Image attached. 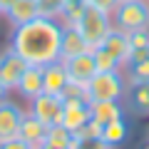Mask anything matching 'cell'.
Masks as SVG:
<instances>
[{"label":"cell","mask_w":149,"mask_h":149,"mask_svg":"<svg viewBox=\"0 0 149 149\" xmlns=\"http://www.w3.org/2000/svg\"><path fill=\"white\" fill-rule=\"evenodd\" d=\"M60 37H62V22L37 15L35 20L13 27L10 50L20 55L27 65L45 67L60 60Z\"/></svg>","instance_id":"obj_1"},{"label":"cell","mask_w":149,"mask_h":149,"mask_svg":"<svg viewBox=\"0 0 149 149\" xmlns=\"http://www.w3.org/2000/svg\"><path fill=\"white\" fill-rule=\"evenodd\" d=\"M112 25L122 32L149 30V0H119L112 13Z\"/></svg>","instance_id":"obj_2"},{"label":"cell","mask_w":149,"mask_h":149,"mask_svg":"<svg viewBox=\"0 0 149 149\" xmlns=\"http://www.w3.org/2000/svg\"><path fill=\"white\" fill-rule=\"evenodd\" d=\"M87 102H119L127 90V80L119 72H95L90 82H87Z\"/></svg>","instance_id":"obj_3"},{"label":"cell","mask_w":149,"mask_h":149,"mask_svg":"<svg viewBox=\"0 0 149 149\" xmlns=\"http://www.w3.org/2000/svg\"><path fill=\"white\" fill-rule=\"evenodd\" d=\"M74 27H77V32L85 37V42L90 45V47H100L114 25H112V15L109 13H102V10H97V8L87 5Z\"/></svg>","instance_id":"obj_4"},{"label":"cell","mask_w":149,"mask_h":149,"mask_svg":"<svg viewBox=\"0 0 149 149\" xmlns=\"http://www.w3.org/2000/svg\"><path fill=\"white\" fill-rule=\"evenodd\" d=\"M27 114H32L35 119H40L45 127L60 124V117H62V97L40 92L37 97L27 100Z\"/></svg>","instance_id":"obj_5"},{"label":"cell","mask_w":149,"mask_h":149,"mask_svg":"<svg viewBox=\"0 0 149 149\" xmlns=\"http://www.w3.org/2000/svg\"><path fill=\"white\" fill-rule=\"evenodd\" d=\"M25 117V109L17 104L15 100H3L0 102V142L15 139L20 134V124Z\"/></svg>","instance_id":"obj_6"},{"label":"cell","mask_w":149,"mask_h":149,"mask_svg":"<svg viewBox=\"0 0 149 149\" xmlns=\"http://www.w3.org/2000/svg\"><path fill=\"white\" fill-rule=\"evenodd\" d=\"M90 102L87 100H62V117H60V124H62L67 132L77 134L87 122H90Z\"/></svg>","instance_id":"obj_7"},{"label":"cell","mask_w":149,"mask_h":149,"mask_svg":"<svg viewBox=\"0 0 149 149\" xmlns=\"http://www.w3.org/2000/svg\"><path fill=\"white\" fill-rule=\"evenodd\" d=\"M27 67H30V65H27L20 55H15L10 47H8L5 52L0 55V82H3L10 92H15L17 82L22 80V74H25Z\"/></svg>","instance_id":"obj_8"},{"label":"cell","mask_w":149,"mask_h":149,"mask_svg":"<svg viewBox=\"0 0 149 149\" xmlns=\"http://www.w3.org/2000/svg\"><path fill=\"white\" fill-rule=\"evenodd\" d=\"M65 67H67V77L70 82H77V85H87V82L95 77L97 67H95V57L90 52H82L72 60H65Z\"/></svg>","instance_id":"obj_9"},{"label":"cell","mask_w":149,"mask_h":149,"mask_svg":"<svg viewBox=\"0 0 149 149\" xmlns=\"http://www.w3.org/2000/svg\"><path fill=\"white\" fill-rule=\"evenodd\" d=\"M90 45L85 42V37L77 32V27L72 25H62V37H60V60H72L82 52H90Z\"/></svg>","instance_id":"obj_10"},{"label":"cell","mask_w":149,"mask_h":149,"mask_svg":"<svg viewBox=\"0 0 149 149\" xmlns=\"http://www.w3.org/2000/svg\"><path fill=\"white\" fill-rule=\"evenodd\" d=\"M124 97L134 114H149V80H127Z\"/></svg>","instance_id":"obj_11"},{"label":"cell","mask_w":149,"mask_h":149,"mask_svg":"<svg viewBox=\"0 0 149 149\" xmlns=\"http://www.w3.org/2000/svg\"><path fill=\"white\" fill-rule=\"evenodd\" d=\"M67 82H70V77H67V67H65L62 60H55V62L42 67V85H45L47 95H62Z\"/></svg>","instance_id":"obj_12"},{"label":"cell","mask_w":149,"mask_h":149,"mask_svg":"<svg viewBox=\"0 0 149 149\" xmlns=\"http://www.w3.org/2000/svg\"><path fill=\"white\" fill-rule=\"evenodd\" d=\"M100 47H104L107 52H112L114 57L119 60V65H122V70L127 67L129 57H132V45H129V35L122 30H117V27H112L109 35L104 37V42L100 45Z\"/></svg>","instance_id":"obj_13"},{"label":"cell","mask_w":149,"mask_h":149,"mask_svg":"<svg viewBox=\"0 0 149 149\" xmlns=\"http://www.w3.org/2000/svg\"><path fill=\"white\" fill-rule=\"evenodd\" d=\"M17 95L22 97V100H32V97H37L40 92H45V85H42V67H35V65H30V67L25 70V74H22V80L17 82Z\"/></svg>","instance_id":"obj_14"},{"label":"cell","mask_w":149,"mask_h":149,"mask_svg":"<svg viewBox=\"0 0 149 149\" xmlns=\"http://www.w3.org/2000/svg\"><path fill=\"white\" fill-rule=\"evenodd\" d=\"M45 134H47V127H45L40 119H35L32 114L25 112L22 124H20V134H17V137H20L22 142H27L32 149H40L45 144Z\"/></svg>","instance_id":"obj_15"},{"label":"cell","mask_w":149,"mask_h":149,"mask_svg":"<svg viewBox=\"0 0 149 149\" xmlns=\"http://www.w3.org/2000/svg\"><path fill=\"white\" fill-rule=\"evenodd\" d=\"M5 17H8V22H10L13 27L22 25V22H30V20L37 17V3L35 0H15V3L8 8Z\"/></svg>","instance_id":"obj_16"},{"label":"cell","mask_w":149,"mask_h":149,"mask_svg":"<svg viewBox=\"0 0 149 149\" xmlns=\"http://www.w3.org/2000/svg\"><path fill=\"white\" fill-rule=\"evenodd\" d=\"M90 117L104 127V124L114 122V119H124V109H122L119 102H92L90 104Z\"/></svg>","instance_id":"obj_17"},{"label":"cell","mask_w":149,"mask_h":149,"mask_svg":"<svg viewBox=\"0 0 149 149\" xmlns=\"http://www.w3.org/2000/svg\"><path fill=\"white\" fill-rule=\"evenodd\" d=\"M127 134H129V127H127L124 119H114V122H109V124L102 127V139H104L112 149L127 142Z\"/></svg>","instance_id":"obj_18"},{"label":"cell","mask_w":149,"mask_h":149,"mask_svg":"<svg viewBox=\"0 0 149 149\" xmlns=\"http://www.w3.org/2000/svg\"><path fill=\"white\" fill-rule=\"evenodd\" d=\"M92 57H95V67L97 72H119L122 65L112 52H107L104 47H92Z\"/></svg>","instance_id":"obj_19"},{"label":"cell","mask_w":149,"mask_h":149,"mask_svg":"<svg viewBox=\"0 0 149 149\" xmlns=\"http://www.w3.org/2000/svg\"><path fill=\"white\" fill-rule=\"evenodd\" d=\"M37 3V15L40 17H50V20H60L65 13L67 0H35Z\"/></svg>","instance_id":"obj_20"},{"label":"cell","mask_w":149,"mask_h":149,"mask_svg":"<svg viewBox=\"0 0 149 149\" xmlns=\"http://www.w3.org/2000/svg\"><path fill=\"white\" fill-rule=\"evenodd\" d=\"M72 132H67V129L62 127V124H52V127H47V134H45V142L47 144H57V147H67L72 144Z\"/></svg>","instance_id":"obj_21"},{"label":"cell","mask_w":149,"mask_h":149,"mask_svg":"<svg viewBox=\"0 0 149 149\" xmlns=\"http://www.w3.org/2000/svg\"><path fill=\"white\" fill-rule=\"evenodd\" d=\"M87 3H80V0H67V5H65V13L62 17H60V22L62 25H77V20L82 17V13H85Z\"/></svg>","instance_id":"obj_22"},{"label":"cell","mask_w":149,"mask_h":149,"mask_svg":"<svg viewBox=\"0 0 149 149\" xmlns=\"http://www.w3.org/2000/svg\"><path fill=\"white\" fill-rule=\"evenodd\" d=\"M70 149H112V147L102 137H77V134H74Z\"/></svg>","instance_id":"obj_23"},{"label":"cell","mask_w":149,"mask_h":149,"mask_svg":"<svg viewBox=\"0 0 149 149\" xmlns=\"http://www.w3.org/2000/svg\"><path fill=\"white\" fill-rule=\"evenodd\" d=\"M127 80H149V60H139V62H129L127 67Z\"/></svg>","instance_id":"obj_24"},{"label":"cell","mask_w":149,"mask_h":149,"mask_svg":"<svg viewBox=\"0 0 149 149\" xmlns=\"http://www.w3.org/2000/svg\"><path fill=\"white\" fill-rule=\"evenodd\" d=\"M129 45H132V52H134V50H144V47H149V30L129 32Z\"/></svg>","instance_id":"obj_25"},{"label":"cell","mask_w":149,"mask_h":149,"mask_svg":"<svg viewBox=\"0 0 149 149\" xmlns=\"http://www.w3.org/2000/svg\"><path fill=\"white\" fill-rule=\"evenodd\" d=\"M90 8H97V10H102V13H114V8L119 5V0H85Z\"/></svg>","instance_id":"obj_26"},{"label":"cell","mask_w":149,"mask_h":149,"mask_svg":"<svg viewBox=\"0 0 149 149\" xmlns=\"http://www.w3.org/2000/svg\"><path fill=\"white\" fill-rule=\"evenodd\" d=\"M77 137H102V124L95 122V119H90V122L77 132Z\"/></svg>","instance_id":"obj_27"},{"label":"cell","mask_w":149,"mask_h":149,"mask_svg":"<svg viewBox=\"0 0 149 149\" xmlns=\"http://www.w3.org/2000/svg\"><path fill=\"white\" fill-rule=\"evenodd\" d=\"M0 149H32L27 142H22L20 137H15V139H8V142H0Z\"/></svg>","instance_id":"obj_28"},{"label":"cell","mask_w":149,"mask_h":149,"mask_svg":"<svg viewBox=\"0 0 149 149\" xmlns=\"http://www.w3.org/2000/svg\"><path fill=\"white\" fill-rule=\"evenodd\" d=\"M13 3H15V0H0V15H5V13H8V8H10Z\"/></svg>","instance_id":"obj_29"},{"label":"cell","mask_w":149,"mask_h":149,"mask_svg":"<svg viewBox=\"0 0 149 149\" xmlns=\"http://www.w3.org/2000/svg\"><path fill=\"white\" fill-rule=\"evenodd\" d=\"M8 95H10V90H8V87L3 85V82H0V102H3V100H8Z\"/></svg>","instance_id":"obj_30"},{"label":"cell","mask_w":149,"mask_h":149,"mask_svg":"<svg viewBox=\"0 0 149 149\" xmlns=\"http://www.w3.org/2000/svg\"><path fill=\"white\" fill-rule=\"evenodd\" d=\"M40 149H67V147H57V144H47V142H45Z\"/></svg>","instance_id":"obj_31"},{"label":"cell","mask_w":149,"mask_h":149,"mask_svg":"<svg viewBox=\"0 0 149 149\" xmlns=\"http://www.w3.org/2000/svg\"><path fill=\"white\" fill-rule=\"evenodd\" d=\"M80 3H85V0H80Z\"/></svg>","instance_id":"obj_32"},{"label":"cell","mask_w":149,"mask_h":149,"mask_svg":"<svg viewBox=\"0 0 149 149\" xmlns=\"http://www.w3.org/2000/svg\"><path fill=\"white\" fill-rule=\"evenodd\" d=\"M147 149H149V147H147Z\"/></svg>","instance_id":"obj_33"}]
</instances>
